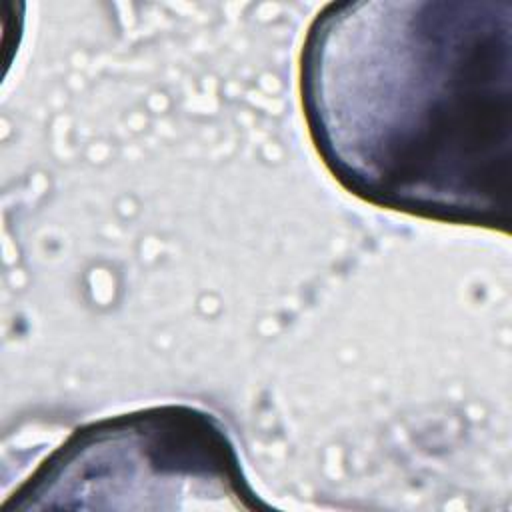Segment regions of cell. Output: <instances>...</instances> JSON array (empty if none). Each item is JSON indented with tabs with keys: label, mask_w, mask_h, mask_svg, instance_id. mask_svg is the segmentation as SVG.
<instances>
[{
	"label": "cell",
	"mask_w": 512,
	"mask_h": 512,
	"mask_svg": "<svg viewBox=\"0 0 512 512\" xmlns=\"http://www.w3.org/2000/svg\"><path fill=\"white\" fill-rule=\"evenodd\" d=\"M6 508H246L260 506L224 426L182 404L76 428Z\"/></svg>",
	"instance_id": "cell-2"
},
{
	"label": "cell",
	"mask_w": 512,
	"mask_h": 512,
	"mask_svg": "<svg viewBox=\"0 0 512 512\" xmlns=\"http://www.w3.org/2000/svg\"><path fill=\"white\" fill-rule=\"evenodd\" d=\"M300 94L324 166L354 196L508 232L510 2H332L302 44Z\"/></svg>",
	"instance_id": "cell-1"
}]
</instances>
